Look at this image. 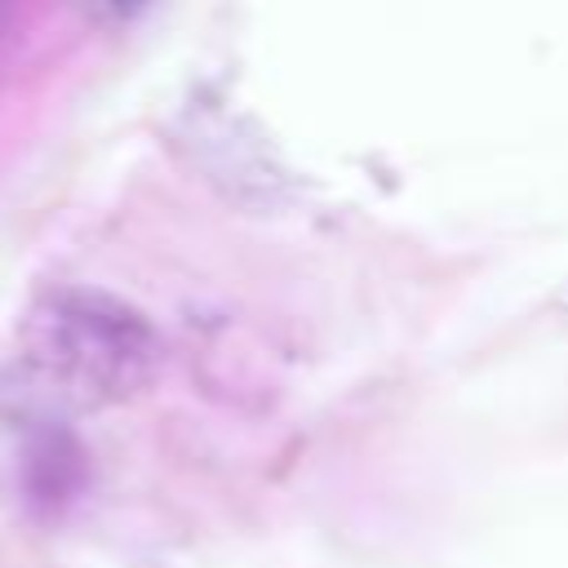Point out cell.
Segmentation results:
<instances>
[{
	"label": "cell",
	"instance_id": "obj_1",
	"mask_svg": "<svg viewBox=\"0 0 568 568\" xmlns=\"http://www.w3.org/2000/svg\"><path fill=\"white\" fill-rule=\"evenodd\" d=\"M160 337L142 311L98 288H58L31 320L22 342V390L40 408H93L124 399L151 382Z\"/></svg>",
	"mask_w": 568,
	"mask_h": 568
}]
</instances>
